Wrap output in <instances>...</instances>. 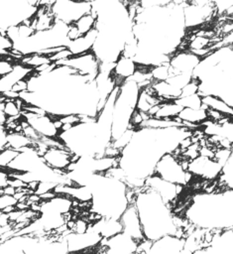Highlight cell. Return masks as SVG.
<instances>
[{
    "instance_id": "6da1fadb",
    "label": "cell",
    "mask_w": 233,
    "mask_h": 254,
    "mask_svg": "<svg viewBox=\"0 0 233 254\" xmlns=\"http://www.w3.org/2000/svg\"><path fill=\"white\" fill-rule=\"evenodd\" d=\"M232 190L197 193L185 210V218L191 225L201 229H232Z\"/></svg>"
},
{
    "instance_id": "7a4b0ae2",
    "label": "cell",
    "mask_w": 233,
    "mask_h": 254,
    "mask_svg": "<svg viewBox=\"0 0 233 254\" xmlns=\"http://www.w3.org/2000/svg\"><path fill=\"white\" fill-rule=\"evenodd\" d=\"M134 204L137 208L145 239L155 241L166 235H175L176 228L169 204L155 191L142 188L136 191Z\"/></svg>"
},
{
    "instance_id": "3957f363",
    "label": "cell",
    "mask_w": 233,
    "mask_h": 254,
    "mask_svg": "<svg viewBox=\"0 0 233 254\" xmlns=\"http://www.w3.org/2000/svg\"><path fill=\"white\" fill-rule=\"evenodd\" d=\"M154 175L181 187L186 186L192 179L191 174L182 168L180 161L173 154H165L160 158L156 164Z\"/></svg>"
},
{
    "instance_id": "277c9868",
    "label": "cell",
    "mask_w": 233,
    "mask_h": 254,
    "mask_svg": "<svg viewBox=\"0 0 233 254\" xmlns=\"http://www.w3.org/2000/svg\"><path fill=\"white\" fill-rule=\"evenodd\" d=\"M51 11L55 20L70 25L77 21L81 16L91 11V3L67 0L55 1L51 7Z\"/></svg>"
},
{
    "instance_id": "5b68a950",
    "label": "cell",
    "mask_w": 233,
    "mask_h": 254,
    "mask_svg": "<svg viewBox=\"0 0 233 254\" xmlns=\"http://www.w3.org/2000/svg\"><path fill=\"white\" fill-rule=\"evenodd\" d=\"M57 66L65 65L72 68L78 75L87 79L88 82L94 81L99 72V62L92 52L74 56L70 59L55 64Z\"/></svg>"
},
{
    "instance_id": "8992f818",
    "label": "cell",
    "mask_w": 233,
    "mask_h": 254,
    "mask_svg": "<svg viewBox=\"0 0 233 254\" xmlns=\"http://www.w3.org/2000/svg\"><path fill=\"white\" fill-rule=\"evenodd\" d=\"M182 11L186 29L202 25L215 14L211 1H185Z\"/></svg>"
},
{
    "instance_id": "52a82bcc",
    "label": "cell",
    "mask_w": 233,
    "mask_h": 254,
    "mask_svg": "<svg viewBox=\"0 0 233 254\" xmlns=\"http://www.w3.org/2000/svg\"><path fill=\"white\" fill-rule=\"evenodd\" d=\"M42 158L50 169L64 173H67V169L71 163H76L79 159V157L73 155L63 145L49 148Z\"/></svg>"
},
{
    "instance_id": "ba28073f",
    "label": "cell",
    "mask_w": 233,
    "mask_h": 254,
    "mask_svg": "<svg viewBox=\"0 0 233 254\" xmlns=\"http://www.w3.org/2000/svg\"><path fill=\"white\" fill-rule=\"evenodd\" d=\"M144 187L159 194L162 200L169 205L179 195L183 190V187L169 183L154 174L145 180Z\"/></svg>"
},
{
    "instance_id": "9c48e42d",
    "label": "cell",
    "mask_w": 233,
    "mask_h": 254,
    "mask_svg": "<svg viewBox=\"0 0 233 254\" xmlns=\"http://www.w3.org/2000/svg\"><path fill=\"white\" fill-rule=\"evenodd\" d=\"M22 118L43 138L58 139V130L56 128L54 118L49 114L38 115L30 112H22Z\"/></svg>"
},
{
    "instance_id": "30bf717a",
    "label": "cell",
    "mask_w": 233,
    "mask_h": 254,
    "mask_svg": "<svg viewBox=\"0 0 233 254\" xmlns=\"http://www.w3.org/2000/svg\"><path fill=\"white\" fill-rule=\"evenodd\" d=\"M221 167L222 166L214 159L198 156L188 162L186 171L190 173L192 177L196 176L204 180H217Z\"/></svg>"
},
{
    "instance_id": "8fae6325",
    "label": "cell",
    "mask_w": 233,
    "mask_h": 254,
    "mask_svg": "<svg viewBox=\"0 0 233 254\" xmlns=\"http://www.w3.org/2000/svg\"><path fill=\"white\" fill-rule=\"evenodd\" d=\"M119 220L122 224V232L124 234L135 240L137 243H140L142 240L145 239L140 217L134 203H130L127 206V208L120 216Z\"/></svg>"
},
{
    "instance_id": "7c38bea8",
    "label": "cell",
    "mask_w": 233,
    "mask_h": 254,
    "mask_svg": "<svg viewBox=\"0 0 233 254\" xmlns=\"http://www.w3.org/2000/svg\"><path fill=\"white\" fill-rule=\"evenodd\" d=\"M200 59L187 50L176 51L169 61L171 75L189 73L192 74L193 69L198 64Z\"/></svg>"
},
{
    "instance_id": "4fadbf2b",
    "label": "cell",
    "mask_w": 233,
    "mask_h": 254,
    "mask_svg": "<svg viewBox=\"0 0 233 254\" xmlns=\"http://www.w3.org/2000/svg\"><path fill=\"white\" fill-rule=\"evenodd\" d=\"M99 245L104 248V254H134L138 243L121 232L109 239H102Z\"/></svg>"
},
{
    "instance_id": "5bb4252c",
    "label": "cell",
    "mask_w": 233,
    "mask_h": 254,
    "mask_svg": "<svg viewBox=\"0 0 233 254\" xmlns=\"http://www.w3.org/2000/svg\"><path fill=\"white\" fill-rule=\"evenodd\" d=\"M184 239L166 235L152 242L147 254H178L183 248Z\"/></svg>"
},
{
    "instance_id": "9a60e30c",
    "label": "cell",
    "mask_w": 233,
    "mask_h": 254,
    "mask_svg": "<svg viewBox=\"0 0 233 254\" xmlns=\"http://www.w3.org/2000/svg\"><path fill=\"white\" fill-rule=\"evenodd\" d=\"M137 70V64L131 58L120 56L115 62L114 68L112 70V76L115 79L116 85L119 86L123 81L131 78Z\"/></svg>"
},
{
    "instance_id": "2e32d148",
    "label": "cell",
    "mask_w": 233,
    "mask_h": 254,
    "mask_svg": "<svg viewBox=\"0 0 233 254\" xmlns=\"http://www.w3.org/2000/svg\"><path fill=\"white\" fill-rule=\"evenodd\" d=\"M97 35H98V32L96 28H94L93 30L78 37L77 39L69 41L68 44L66 45V48L70 52L72 57L92 52Z\"/></svg>"
},
{
    "instance_id": "e0dca14e",
    "label": "cell",
    "mask_w": 233,
    "mask_h": 254,
    "mask_svg": "<svg viewBox=\"0 0 233 254\" xmlns=\"http://www.w3.org/2000/svg\"><path fill=\"white\" fill-rule=\"evenodd\" d=\"M32 71L33 69L17 62L9 73L0 77V94L11 90L16 82L21 79L27 78Z\"/></svg>"
},
{
    "instance_id": "ac0fdd59",
    "label": "cell",
    "mask_w": 233,
    "mask_h": 254,
    "mask_svg": "<svg viewBox=\"0 0 233 254\" xmlns=\"http://www.w3.org/2000/svg\"><path fill=\"white\" fill-rule=\"evenodd\" d=\"M177 120L183 125V127L190 130L191 127H198L203 124L207 118V111L204 107L199 109L182 108L177 115Z\"/></svg>"
},
{
    "instance_id": "d6986e66",
    "label": "cell",
    "mask_w": 233,
    "mask_h": 254,
    "mask_svg": "<svg viewBox=\"0 0 233 254\" xmlns=\"http://www.w3.org/2000/svg\"><path fill=\"white\" fill-rule=\"evenodd\" d=\"M201 100H202L203 107L206 109L216 111V112L221 113L227 117H230L233 114L232 107L227 105L222 99H220L216 96H212V95L203 96V97H201Z\"/></svg>"
},
{
    "instance_id": "ffe728a7",
    "label": "cell",
    "mask_w": 233,
    "mask_h": 254,
    "mask_svg": "<svg viewBox=\"0 0 233 254\" xmlns=\"http://www.w3.org/2000/svg\"><path fill=\"white\" fill-rule=\"evenodd\" d=\"M181 107L173 101H164L158 105L157 111L153 117L159 119H175L181 111Z\"/></svg>"
},
{
    "instance_id": "44dd1931",
    "label": "cell",
    "mask_w": 233,
    "mask_h": 254,
    "mask_svg": "<svg viewBox=\"0 0 233 254\" xmlns=\"http://www.w3.org/2000/svg\"><path fill=\"white\" fill-rule=\"evenodd\" d=\"M7 147L17 152H21L27 148L34 147V143L22 132H8Z\"/></svg>"
},
{
    "instance_id": "7402d4cb",
    "label": "cell",
    "mask_w": 233,
    "mask_h": 254,
    "mask_svg": "<svg viewBox=\"0 0 233 254\" xmlns=\"http://www.w3.org/2000/svg\"><path fill=\"white\" fill-rule=\"evenodd\" d=\"M218 183L225 187V190H232L233 187V155L222 165L220 174L217 178Z\"/></svg>"
},
{
    "instance_id": "603a6c76",
    "label": "cell",
    "mask_w": 233,
    "mask_h": 254,
    "mask_svg": "<svg viewBox=\"0 0 233 254\" xmlns=\"http://www.w3.org/2000/svg\"><path fill=\"white\" fill-rule=\"evenodd\" d=\"M73 25L76 28V30L78 31L79 35L82 36L95 28L96 15L92 11H90L89 13L81 16L77 21H75L73 23Z\"/></svg>"
},
{
    "instance_id": "cb8c5ba5",
    "label": "cell",
    "mask_w": 233,
    "mask_h": 254,
    "mask_svg": "<svg viewBox=\"0 0 233 254\" xmlns=\"http://www.w3.org/2000/svg\"><path fill=\"white\" fill-rule=\"evenodd\" d=\"M212 45L213 44L211 43L209 37L205 35H195L191 40H189V43L187 45V51H189L190 53H194L196 51L207 49Z\"/></svg>"
},
{
    "instance_id": "d4e9b609",
    "label": "cell",
    "mask_w": 233,
    "mask_h": 254,
    "mask_svg": "<svg viewBox=\"0 0 233 254\" xmlns=\"http://www.w3.org/2000/svg\"><path fill=\"white\" fill-rule=\"evenodd\" d=\"M176 104H178L181 108H190V109H199L202 108V100L201 96L196 93L185 97H179L175 100H174Z\"/></svg>"
},
{
    "instance_id": "484cf974",
    "label": "cell",
    "mask_w": 233,
    "mask_h": 254,
    "mask_svg": "<svg viewBox=\"0 0 233 254\" xmlns=\"http://www.w3.org/2000/svg\"><path fill=\"white\" fill-rule=\"evenodd\" d=\"M150 74L153 82H159V81H165L171 76L170 72V64L169 63L151 67Z\"/></svg>"
},
{
    "instance_id": "4316f807",
    "label": "cell",
    "mask_w": 233,
    "mask_h": 254,
    "mask_svg": "<svg viewBox=\"0 0 233 254\" xmlns=\"http://www.w3.org/2000/svg\"><path fill=\"white\" fill-rule=\"evenodd\" d=\"M135 131L136 130L133 127L130 126L120 137H118L117 139L113 140L110 145L113 148H115V149H117L118 151L121 152L130 143V141L132 140V137H133Z\"/></svg>"
},
{
    "instance_id": "83f0119b",
    "label": "cell",
    "mask_w": 233,
    "mask_h": 254,
    "mask_svg": "<svg viewBox=\"0 0 233 254\" xmlns=\"http://www.w3.org/2000/svg\"><path fill=\"white\" fill-rule=\"evenodd\" d=\"M18 154L19 152L8 147L2 150L0 152V169H7Z\"/></svg>"
},
{
    "instance_id": "f1b7e54d",
    "label": "cell",
    "mask_w": 233,
    "mask_h": 254,
    "mask_svg": "<svg viewBox=\"0 0 233 254\" xmlns=\"http://www.w3.org/2000/svg\"><path fill=\"white\" fill-rule=\"evenodd\" d=\"M16 63L17 62L10 56V54L0 56V77L9 73Z\"/></svg>"
},
{
    "instance_id": "f546056e",
    "label": "cell",
    "mask_w": 233,
    "mask_h": 254,
    "mask_svg": "<svg viewBox=\"0 0 233 254\" xmlns=\"http://www.w3.org/2000/svg\"><path fill=\"white\" fill-rule=\"evenodd\" d=\"M213 7L216 15H226L228 13L232 12V5L233 1L232 0H222V1H214Z\"/></svg>"
},
{
    "instance_id": "4dcf8cb0",
    "label": "cell",
    "mask_w": 233,
    "mask_h": 254,
    "mask_svg": "<svg viewBox=\"0 0 233 254\" xmlns=\"http://www.w3.org/2000/svg\"><path fill=\"white\" fill-rule=\"evenodd\" d=\"M90 224L91 223H89L87 219H85L83 217H78L73 220V225L70 229V232L75 233V234H83L88 231Z\"/></svg>"
},
{
    "instance_id": "1f68e13d",
    "label": "cell",
    "mask_w": 233,
    "mask_h": 254,
    "mask_svg": "<svg viewBox=\"0 0 233 254\" xmlns=\"http://www.w3.org/2000/svg\"><path fill=\"white\" fill-rule=\"evenodd\" d=\"M57 185L58 184L54 183V182H48V181H46V182H39L38 187H37V189H36L34 193L39 195V196H41V195H43L45 193H48L50 191H54V190H55Z\"/></svg>"
},
{
    "instance_id": "d6a6232c",
    "label": "cell",
    "mask_w": 233,
    "mask_h": 254,
    "mask_svg": "<svg viewBox=\"0 0 233 254\" xmlns=\"http://www.w3.org/2000/svg\"><path fill=\"white\" fill-rule=\"evenodd\" d=\"M197 92H198V80H196L195 78H191V80L181 89L179 97L189 96L192 94H196Z\"/></svg>"
},
{
    "instance_id": "836d02e7",
    "label": "cell",
    "mask_w": 233,
    "mask_h": 254,
    "mask_svg": "<svg viewBox=\"0 0 233 254\" xmlns=\"http://www.w3.org/2000/svg\"><path fill=\"white\" fill-rule=\"evenodd\" d=\"M17 199L13 195L8 194H1L0 195V212L10 206H16Z\"/></svg>"
},
{
    "instance_id": "e575fe53",
    "label": "cell",
    "mask_w": 233,
    "mask_h": 254,
    "mask_svg": "<svg viewBox=\"0 0 233 254\" xmlns=\"http://www.w3.org/2000/svg\"><path fill=\"white\" fill-rule=\"evenodd\" d=\"M11 90H13L14 92L18 93L19 95H20L21 93L25 92V91H28V81H27V78L21 79V80H19L18 82H16V83L13 85V87H12Z\"/></svg>"
},
{
    "instance_id": "d590c367",
    "label": "cell",
    "mask_w": 233,
    "mask_h": 254,
    "mask_svg": "<svg viewBox=\"0 0 233 254\" xmlns=\"http://www.w3.org/2000/svg\"><path fill=\"white\" fill-rule=\"evenodd\" d=\"M10 175L6 169H0V190H3L8 186Z\"/></svg>"
},
{
    "instance_id": "8d00e7d4",
    "label": "cell",
    "mask_w": 233,
    "mask_h": 254,
    "mask_svg": "<svg viewBox=\"0 0 233 254\" xmlns=\"http://www.w3.org/2000/svg\"><path fill=\"white\" fill-rule=\"evenodd\" d=\"M8 132L4 126H0V152L7 148Z\"/></svg>"
},
{
    "instance_id": "74e56055",
    "label": "cell",
    "mask_w": 233,
    "mask_h": 254,
    "mask_svg": "<svg viewBox=\"0 0 233 254\" xmlns=\"http://www.w3.org/2000/svg\"><path fill=\"white\" fill-rule=\"evenodd\" d=\"M13 254H25V253H24V251H23L22 248H19V249L15 250V251L13 252Z\"/></svg>"
}]
</instances>
